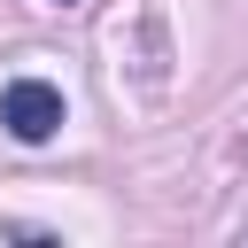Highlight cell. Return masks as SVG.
Here are the masks:
<instances>
[{
  "instance_id": "cell-1",
  "label": "cell",
  "mask_w": 248,
  "mask_h": 248,
  "mask_svg": "<svg viewBox=\"0 0 248 248\" xmlns=\"http://www.w3.org/2000/svg\"><path fill=\"white\" fill-rule=\"evenodd\" d=\"M0 124H8L23 147H39V140L62 132V93H54L46 78H16V85L0 93Z\"/></svg>"
}]
</instances>
